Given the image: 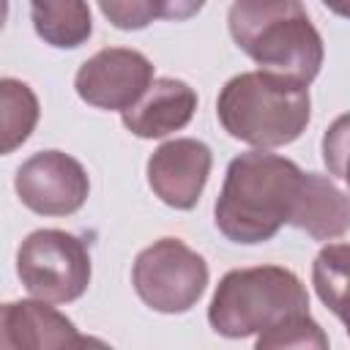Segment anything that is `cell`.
Here are the masks:
<instances>
[{"label": "cell", "mask_w": 350, "mask_h": 350, "mask_svg": "<svg viewBox=\"0 0 350 350\" xmlns=\"http://www.w3.org/2000/svg\"><path fill=\"white\" fill-rule=\"evenodd\" d=\"M221 129L260 150L295 142L312 115L309 88L271 71H243L224 82L216 98Z\"/></svg>", "instance_id": "3957f363"}, {"label": "cell", "mask_w": 350, "mask_h": 350, "mask_svg": "<svg viewBox=\"0 0 350 350\" xmlns=\"http://www.w3.org/2000/svg\"><path fill=\"white\" fill-rule=\"evenodd\" d=\"M232 41L260 66L301 82L320 74L323 66V38L312 25L306 8L298 0H238L227 14Z\"/></svg>", "instance_id": "7a4b0ae2"}, {"label": "cell", "mask_w": 350, "mask_h": 350, "mask_svg": "<svg viewBox=\"0 0 350 350\" xmlns=\"http://www.w3.org/2000/svg\"><path fill=\"white\" fill-rule=\"evenodd\" d=\"M16 273L33 298L71 304L90 284V252L66 230H36L16 252Z\"/></svg>", "instance_id": "5b68a950"}, {"label": "cell", "mask_w": 350, "mask_h": 350, "mask_svg": "<svg viewBox=\"0 0 350 350\" xmlns=\"http://www.w3.org/2000/svg\"><path fill=\"white\" fill-rule=\"evenodd\" d=\"M304 170L276 153L249 150L230 161L213 205L216 230L232 243L271 241L290 224Z\"/></svg>", "instance_id": "6da1fadb"}, {"label": "cell", "mask_w": 350, "mask_h": 350, "mask_svg": "<svg viewBox=\"0 0 350 350\" xmlns=\"http://www.w3.org/2000/svg\"><path fill=\"white\" fill-rule=\"evenodd\" d=\"M197 109V93L191 85L175 77H159L148 93L123 112V126L139 139H159L180 131Z\"/></svg>", "instance_id": "8fae6325"}, {"label": "cell", "mask_w": 350, "mask_h": 350, "mask_svg": "<svg viewBox=\"0 0 350 350\" xmlns=\"http://www.w3.org/2000/svg\"><path fill=\"white\" fill-rule=\"evenodd\" d=\"M14 189L25 208L38 216H71L90 191L85 167L63 150H38L22 161Z\"/></svg>", "instance_id": "ba28073f"}, {"label": "cell", "mask_w": 350, "mask_h": 350, "mask_svg": "<svg viewBox=\"0 0 350 350\" xmlns=\"http://www.w3.org/2000/svg\"><path fill=\"white\" fill-rule=\"evenodd\" d=\"M317 298L342 320L350 336V243H328L312 262Z\"/></svg>", "instance_id": "5bb4252c"}, {"label": "cell", "mask_w": 350, "mask_h": 350, "mask_svg": "<svg viewBox=\"0 0 350 350\" xmlns=\"http://www.w3.org/2000/svg\"><path fill=\"white\" fill-rule=\"evenodd\" d=\"M331 11H336V14H345V16H350V5H347V8H342V5H331Z\"/></svg>", "instance_id": "ffe728a7"}, {"label": "cell", "mask_w": 350, "mask_h": 350, "mask_svg": "<svg viewBox=\"0 0 350 350\" xmlns=\"http://www.w3.org/2000/svg\"><path fill=\"white\" fill-rule=\"evenodd\" d=\"M68 350H115V347L107 345V342L98 339V336H82V334H79V339H77Z\"/></svg>", "instance_id": "d6986e66"}, {"label": "cell", "mask_w": 350, "mask_h": 350, "mask_svg": "<svg viewBox=\"0 0 350 350\" xmlns=\"http://www.w3.org/2000/svg\"><path fill=\"white\" fill-rule=\"evenodd\" d=\"M290 224L314 241H334L350 230V194L320 172H304Z\"/></svg>", "instance_id": "7c38bea8"}, {"label": "cell", "mask_w": 350, "mask_h": 350, "mask_svg": "<svg viewBox=\"0 0 350 350\" xmlns=\"http://www.w3.org/2000/svg\"><path fill=\"white\" fill-rule=\"evenodd\" d=\"M323 161L334 178L350 189V112L339 115L323 134Z\"/></svg>", "instance_id": "ac0fdd59"}, {"label": "cell", "mask_w": 350, "mask_h": 350, "mask_svg": "<svg viewBox=\"0 0 350 350\" xmlns=\"http://www.w3.org/2000/svg\"><path fill=\"white\" fill-rule=\"evenodd\" d=\"M153 82V63L129 46L98 49L79 66L74 77L77 96L85 104L120 115L129 112Z\"/></svg>", "instance_id": "52a82bcc"}, {"label": "cell", "mask_w": 350, "mask_h": 350, "mask_svg": "<svg viewBox=\"0 0 350 350\" xmlns=\"http://www.w3.org/2000/svg\"><path fill=\"white\" fill-rule=\"evenodd\" d=\"M254 350H331L325 331L309 314L282 320L260 334Z\"/></svg>", "instance_id": "e0dca14e"}, {"label": "cell", "mask_w": 350, "mask_h": 350, "mask_svg": "<svg viewBox=\"0 0 350 350\" xmlns=\"http://www.w3.org/2000/svg\"><path fill=\"white\" fill-rule=\"evenodd\" d=\"M36 33L57 49H74L85 44L93 33L90 5L82 0H63V3H33L30 5Z\"/></svg>", "instance_id": "4fadbf2b"}, {"label": "cell", "mask_w": 350, "mask_h": 350, "mask_svg": "<svg viewBox=\"0 0 350 350\" xmlns=\"http://www.w3.org/2000/svg\"><path fill=\"white\" fill-rule=\"evenodd\" d=\"M77 325L46 301H11L0 309V350H68Z\"/></svg>", "instance_id": "30bf717a"}, {"label": "cell", "mask_w": 350, "mask_h": 350, "mask_svg": "<svg viewBox=\"0 0 350 350\" xmlns=\"http://www.w3.org/2000/svg\"><path fill=\"white\" fill-rule=\"evenodd\" d=\"M211 148L191 137H178L159 145L148 159V186L153 194L175 208L191 211L211 175Z\"/></svg>", "instance_id": "9c48e42d"}, {"label": "cell", "mask_w": 350, "mask_h": 350, "mask_svg": "<svg viewBox=\"0 0 350 350\" xmlns=\"http://www.w3.org/2000/svg\"><path fill=\"white\" fill-rule=\"evenodd\" d=\"M202 3H170V0H101L98 11L118 27V30H139L153 19H183L197 14Z\"/></svg>", "instance_id": "2e32d148"}, {"label": "cell", "mask_w": 350, "mask_h": 350, "mask_svg": "<svg viewBox=\"0 0 350 350\" xmlns=\"http://www.w3.org/2000/svg\"><path fill=\"white\" fill-rule=\"evenodd\" d=\"M0 123H3V145L0 150L14 153L38 123V98L30 85L5 77L0 79Z\"/></svg>", "instance_id": "9a60e30c"}, {"label": "cell", "mask_w": 350, "mask_h": 350, "mask_svg": "<svg viewBox=\"0 0 350 350\" xmlns=\"http://www.w3.org/2000/svg\"><path fill=\"white\" fill-rule=\"evenodd\" d=\"M131 284L153 312L183 314L208 287V262L180 238H159L137 254Z\"/></svg>", "instance_id": "8992f818"}, {"label": "cell", "mask_w": 350, "mask_h": 350, "mask_svg": "<svg viewBox=\"0 0 350 350\" xmlns=\"http://www.w3.org/2000/svg\"><path fill=\"white\" fill-rule=\"evenodd\" d=\"M301 314H309L306 287L282 265L227 271L208 306L211 328L227 339L262 334L271 325Z\"/></svg>", "instance_id": "277c9868"}]
</instances>
